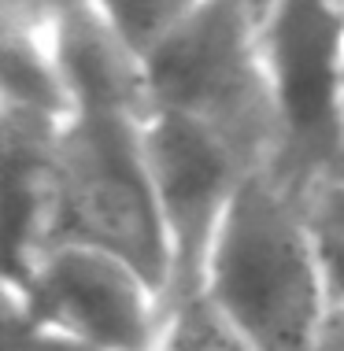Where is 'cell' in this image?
<instances>
[{
    "label": "cell",
    "mask_w": 344,
    "mask_h": 351,
    "mask_svg": "<svg viewBox=\"0 0 344 351\" xmlns=\"http://www.w3.org/2000/svg\"><path fill=\"white\" fill-rule=\"evenodd\" d=\"M196 292L260 351H314L337 318L303 196L278 170L248 174L207 244Z\"/></svg>",
    "instance_id": "obj_1"
},
{
    "label": "cell",
    "mask_w": 344,
    "mask_h": 351,
    "mask_svg": "<svg viewBox=\"0 0 344 351\" xmlns=\"http://www.w3.org/2000/svg\"><path fill=\"white\" fill-rule=\"evenodd\" d=\"M152 111L215 134L248 170L278 159L260 15L248 0H204L145 52Z\"/></svg>",
    "instance_id": "obj_2"
},
{
    "label": "cell",
    "mask_w": 344,
    "mask_h": 351,
    "mask_svg": "<svg viewBox=\"0 0 344 351\" xmlns=\"http://www.w3.org/2000/svg\"><path fill=\"white\" fill-rule=\"evenodd\" d=\"M137 111H71L56 141L52 241L89 244L130 259L170 296L174 255L159 215Z\"/></svg>",
    "instance_id": "obj_3"
},
{
    "label": "cell",
    "mask_w": 344,
    "mask_h": 351,
    "mask_svg": "<svg viewBox=\"0 0 344 351\" xmlns=\"http://www.w3.org/2000/svg\"><path fill=\"white\" fill-rule=\"evenodd\" d=\"M260 49L278 122V170L308 189L344 174V0H274Z\"/></svg>",
    "instance_id": "obj_4"
},
{
    "label": "cell",
    "mask_w": 344,
    "mask_h": 351,
    "mask_svg": "<svg viewBox=\"0 0 344 351\" xmlns=\"http://www.w3.org/2000/svg\"><path fill=\"white\" fill-rule=\"evenodd\" d=\"M170 296L130 259L89 244H49L4 278V318L93 351H156Z\"/></svg>",
    "instance_id": "obj_5"
},
{
    "label": "cell",
    "mask_w": 344,
    "mask_h": 351,
    "mask_svg": "<svg viewBox=\"0 0 344 351\" xmlns=\"http://www.w3.org/2000/svg\"><path fill=\"white\" fill-rule=\"evenodd\" d=\"M145 152L159 215L170 237V255H174L170 296L196 292L207 244L241 182L255 170H248L241 156L226 148L215 134L167 111H148Z\"/></svg>",
    "instance_id": "obj_6"
},
{
    "label": "cell",
    "mask_w": 344,
    "mask_h": 351,
    "mask_svg": "<svg viewBox=\"0 0 344 351\" xmlns=\"http://www.w3.org/2000/svg\"><path fill=\"white\" fill-rule=\"evenodd\" d=\"M67 119L30 115L0 108L4 130V222L8 267L4 278H19L52 241V174L56 141Z\"/></svg>",
    "instance_id": "obj_7"
},
{
    "label": "cell",
    "mask_w": 344,
    "mask_h": 351,
    "mask_svg": "<svg viewBox=\"0 0 344 351\" xmlns=\"http://www.w3.org/2000/svg\"><path fill=\"white\" fill-rule=\"evenodd\" d=\"M0 108L71 119V89L56 56L52 23L0 12Z\"/></svg>",
    "instance_id": "obj_8"
},
{
    "label": "cell",
    "mask_w": 344,
    "mask_h": 351,
    "mask_svg": "<svg viewBox=\"0 0 344 351\" xmlns=\"http://www.w3.org/2000/svg\"><path fill=\"white\" fill-rule=\"evenodd\" d=\"M156 351H260L237 333L200 292L170 296Z\"/></svg>",
    "instance_id": "obj_9"
},
{
    "label": "cell",
    "mask_w": 344,
    "mask_h": 351,
    "mask_svg": "<svg viewBox=\"0 0 344 351\" xmlns=\"http://www.w3.org/2000/svg\"><path fill=\"white\" fill-rule=\"evenodd\" d=\"M303 211H308L314 244L322 255V270L330 281V296L337 315L344 311V174L322 178L308 189H300Z\"/></svg>",
    "instance_id": "obj_10"
},
{
    "label": "cell",
    "mask_w": 344,
    "mask_h": 351,
    "mask_svg": "<svg viewBox=\"0 0 344 351\" xmlns=\"http://www.w3.org/2000/svg\"><path fill=\"white\" fill-rule=\"evenodd\" d=\"M93 4L126 34L133 49L145 56L170 26H178L204 0H93Z\"/></svg>",
    "instance_id": "obj_11"
},
{
    "label": "cell",
    "mask_w": 344,
    "mask_h": 351,
    "mask_svg": "<svg viewBox=\"0 0 344 351\" xmlns=\"http://www.w3.org/2000/svg\"><path fill=\"white\" fill-rule=\"evenodd\" d=\"M314 351H344V322L333 318V326L326 329V337H322V344Z\"/></svg>",
    "instance_id": "obj_12"
},
{
    "label": "cell",
    "mask_w": 344,
    "mask_h": 351,
    "mask_svg": "<svg viewBox=\"0 0 344 351\" xmlns=\"http://www.w3.org/2000/svg\"><path fill=\"white\" fill-rule=\"evenodd\" d=\"M248 4H252V12H255V15H263V12H266V8H271V4H274V0H248Z\"/></svg>",
    "instance_id": "obj_13"
},
{
    "label": "cell",
    "mask_w": 344,
    "mask_h": 351,
    "mask_svg": "<svg viewBox=\"0 0 344 351\" xmlns=\"http://www.w3.org/2000/svg\"><path fill=\"white\" fill-rule=\"evenodd\" d=\"M337 318H341V322H344V311H341V315H337Z\"/></svg>",
    "instance_id": "obj_14"
}]
</instances>
